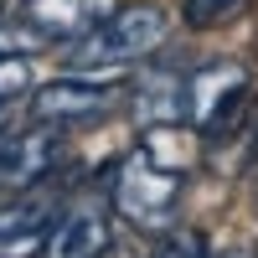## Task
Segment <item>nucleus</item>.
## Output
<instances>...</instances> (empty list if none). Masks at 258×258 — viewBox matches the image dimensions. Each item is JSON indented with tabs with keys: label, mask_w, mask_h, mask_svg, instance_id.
<instances>
[{
	"label": "nucleus",
	"mask_w": 258,
	"mask_h": 258,
	"mask_svg": "<svg viewBox=\"0 0 258 258\" xmlns=\"http://www.w3.org/2000/svg\"><path fill=\"white\" fill-rule=\"evenodd\" d=\"M170 31V21L160 6H124L114 11L109 21H103L98 31H88L83 41H73V52H68V68L73 73H98V68H114L124 73L129 62H145L150 52H160V41Z\"/></svg>",
	"instance_id": "nucleus-1"
},
{
	"label": "nucleus",
	"mask_w": 258,
	"mask_h": 258,
	"mask_svg": "<svg viewBox=\"0 0 258 258\" xmlns=\"http://www.w3.org/2000/svg\"><path fill=\"white\" fill-rule=\"evenodd\" d=\"M181 176L186 170H170L155 155L135 150L119 176H114V207L124 222H135L140 232H170L176 227V212H181Z\"/></svg>",
	"instance_id": "nucleus-2"
},
{
	"label": "nucleus",
	"mask_w": 258,
	"mask_h": 258,
	"mask_svg": "<svg viewBox=\"0 0 258 258\" xmlns=\"http://www.w3.org/2000/svg\"><path fill=\"white\" fill-rule=\"evenodd\" d=\"M248 109V73L238 62H207L186 73V124L202 129V140H222Z\"/></svg>",
	"instance_id": "nucleus-3"
},
{
	"label": "nucleus",
	"mask_w": 258,
	"mask_h": 258,
	"mask_svg": "<svg viewBox=\"0 0 258 258\" xmlns=\"http://www.w3.org/2000/svg\"><path fill=\"white\" fill-rule=\"evenodd\" d=\"M62 155V124H26V129H6L0 135V207L21 191L41 186V176L57 165Z\"/></svg>",
	"instance_id": "nucleus-4"
},
{
	"label": "nucleus",
	"mask_w": 258,
	"mask_h": 258,
	"mask_svg": "<svg viewBox=\"0 0 258 258\" xmlns=\"http://www.w3.org/2000/svg\"><path fill=\"white\" fill-rule=\"evenodd\" d=\"M62 217L57 207V191H21L0 207V258H36L47 253L52 243V227Z\"/></svg>",
	"instance_id": "nucleus-5"
},
{
	"label": "nucleus",
	"mask_w": 258,
	"mask_h": 258,
	"mask_svg": "<svg viewBox=\"0 0 258 258\" xmlns=\"http://www.w3.org/2000/svg\"><path fill=\"white\" fill-rule=\"evenodd\" d=\"M119 93V83H98L88 73H68V78H57V83H41V88L31 93V114L41 124H78V119H98L103 109L114 103Z\"/></svg>",
	"instance_id": "nucleus-6"
},
{
	"label": "nucleus",
	"mask_w": 258,
	"mask_h": 258,
	"mask_svg": "<svg viewBox=\"0 0 258 258\" xmlns=\"http://www.w3.org/2000/svg\"><path fill=\"white\" fill-rule=\"evenodd\" d=\"M119 6L114 0H21V21L47 41H83L88 31H98Z\"/></svg>",
	"instance_id": "nucleus-7"
},
{
	"label": "nucleus",
	"mask_w": 258,
	"mask_h": 258,
	"mask_svg": "<svg viewBox=\"0 0 258 258\" xmlns=\"http://www.w3.org/2000/svg\"><path fill=\"white\" fill-rule=\"evenodd\" d=\"M114 243V222L98 202H83V207H68L52 227V243H47V258H103Z\"/></svg>",
	"instance_id": "nucleus-8"
},
{
	"label": "nucleus",
	"mask_w": 258,
	"mask_h": 258,
	"mask_svg": "<svg viewBox=\"0 0 258 258\" xmlns=\"http://www.w3.org/2000/svg\"><path fill=\"white\" fill-rule=\"evenodd\" d=\"M207 150H217V155L227 150V165H232V170H243V165H253V160H258V98H248V109H243V119L232 124V129H227L222 140H212Z\"/></svg>",
	"instance_id": "nucleus-9"
},
{
	"label": "nucleus",
	"mask_w": 258,
	"mask_h": 258,
	"mask_svg": "<svg viewBox=\"0 0 258 258\" xmlns=\"http://www.w3.org/2000/svg\"><path fill=\"white\" fill-rule=\"evenodd\" d=\"M243 6H248V0H186V6H181V16H186V26L207 31V26H222L227 16H238Z\"/></svg>",
	"instance_id": "nucleus-10"
},
{
	"label": "nucleus",
	"mask_w": 258,
	"mask_h": 258,
	"mask_svg": "<svg viewBox=\"0 0 258 258\" xmlns=\"http://www.w3.org/2000/svg\"><path fill=\"white\" fill-rule=\"evenodd\" d=\"M26 88H31V62L26 57H0V109H11Z\"/></svg>",
	"instance_id": "nucleus-11"
},
{
	"label": "nucleus",
	"mask_w": 258,
	"mask_h": 258,
	"mask_svg": "<svg viewBox=\"0 0 258 258\" xmlns=\"http://www.w3.org/2000/svg\"><path fill=\"white\" fill-rule=\"evenodd\" d=\"M155 258H207V243H202V232L170 227V232H165V243L155 248Z\"/></svg>",
	"instance_id": "nucleus-12"
},
{
	"label": "nucleus",
	"mask_w": 258,
	"mask_h": 258,
	"mask_svg": "<svg viewBox=\"0 0 258 258\" xmlns=\"http://www.w3.org/2000/svg\"><path fill=\"white\" fill-rule=\"evenodd\" d=\"M227 258H243V253H227Z\"/></svg>",
	"instance_id": "nucleus-13"
},
{
	"label": "nucleus",
	"mask_w": 258,
	"mask_h": 258,
	"mask_svg": "<svg viewBox=\"0 0 258 258\" xmlns=\"http://www.w3.org/2000/svg\"><path fill=\"white\" fill-rule=\"evenodd\" d=\"M0 6H6V0H0Z\"/></svg>",
	"instance_id": "nucleus-14"
}]
</instances>
